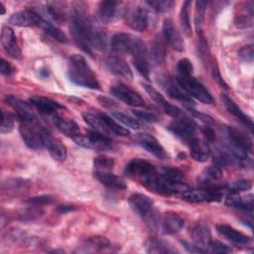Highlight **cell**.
<instances>
[{"label":"cell","instance_id":"6da1fadb","mask_svg":"<svg viewBox=\"0 0 254 254\" xmlns=\"http://www.w3.org/2000/svg\"><path fill=\"white\" fill-rule=\"evenodd\" d=\"M69 30L74 43L85 53L102 50L106 46V37L103 31L88 16L86 5L83 2H74L69 15Z\"/></svg>","mask_w":254,"mask_h":254},{"label":"cell","instance_id":"7a4b0ae2","mask_svg":"<svg viewBox=\"0 0 254 254\" xmlns=\"http://www.w3.org/2000/svg\"><path fill=\"white\" fill-rule=\"evenodd\" d=\"M124 174L130 179L139 182L150 191L169 195L167 188L160 177V173L154 165L146 160L139 158L132 159L125 166Z\"/></svg>","mask_w":254,"mask_h":254},{"label":"cell","instance_id":"3957f363","mask_svg":"<svg viewBox=\"0 0 254 254\" xmlns=\"http://www.w3.org/2000/svg\"><path fill=\"white\" fill-rule=\"evenodd\" d=\"M67 75L69 80L76 85L90 89L100 88V84L95 73L91 69L85 58L81 55L74 54L69 57Z\"/></svg>","mask_w":254,"mask_h":254},{"label":"cell","instance_id":"277c9868","mask_svg":"<svg viewBox=\"0 0 254 254\" xmlns=\"http://www.w3.org/2000/svg\"><path fill=\"white\" fill-rule=\"evenodd\" d=\"M82 117L84 121L94 128L95 131L106 134H113L120 137H125L129 135V130L118 124L109 115L102 112H83Z\"/></svg>","mask_w":254,"mask_h":254},{"label":"cell","instance_id":"5b68a950","mask_svg":"<svg viewBox=\"0 0 254 254\" xmlns=\"http://www.w3.org/2000/svg\"><path fill=\"white\" fill-rule=\"evenodd\" d=\"M110 46L111 50L116 53L130 54L133 57L148 56V49L143 40L128 33L114 34Z\"/></svg>","mask_w":254,"mask_h":254},{"label":"cell","instance_id":"8992f818","mask_svg":"<svg viewBox=\"0 0 254 254\" xmlns=\"http://www.w3.org/2000/svg\"><path fill=\"white\" fill-rule=\"evenodd\" d=\"M225 137L230 153L239 160H245L252 152V141L244 133L233 127H225Z\"/></svg>","mask_w":254,"mask_h":254},{"label":"cell","instance_id":"52a82bcc","mask_svg":"<svg viewBox=\"0 0 254 254\" xmlns=\"http://www.w3.org/2000/svg\"><path fill=\"white\" fill-rule=\"evenodd\" d=\"M46 128L39 121L32 123H21L20 135L24 143L32 150H41L44 146V131Z\"/></svg>","mask_w":254,"mask_h":254},{"label":"cell","instance_id":"ba28073f","mask_svg":"<svg viewBox=\"0 0 254 254\" xmlns=\"http://www.w3.org/2000/svg\"><path fill=\"white\" fill-rule=\"evenodd\" d=\"M177 81L189 93L190 97H194L197 100L206 104H212L214 102L213 97L211 96L210 92L206 89V87L200 81L195 79L192 75H179L177 77Z\"/></svg>","mask_w":254,"mask_h":254},{"label":"cell","instance_id":"9c48e42d","mask_svg":"<svg viewBox=\"0 0 254 254\" xmlns=\"http://www.w3.org/2000/svg\"><path fill=\"white\" fill-rule=\"evenodd\" d=\"M123 17L126 24L134 31L144 32L150 25L149 11L140 5H133L129 8H125Z\"/></svg>","mask_w":254,"mask_h":254},{"label":"cell","instance_id":"30bf717a","mask_svg":"<svg viewBox=\"0 0 254 254\" xmlns=\"http://www.w3.org/2000/svg\"><path fill=\"white\" fill-rule=\"evenodd\" d=\"M73 141L78 146L95 151H108L113 148L112 140L97 131H88L86 134H80Z\"/></svg>","mask_w":254,"mask_h":254},{"label":"cell","instance_id":"8fae6325","mask_svg":"<svg viewBox=\"0 0 254 254\" xmlns=\"http://www.w3.org/2000/svg\"><path fill=\"white\" fill-rule=\"evenodd\" d=\"M223 196L220 188H207L199 190H188L182 194V197L190 202H212L219 201Z\"/></svg>","mask_w":254,"mask_h":254},{"label":"cell","instance_id":"7c38bea8","mask_svg":"<svg viewBox=\"0 0 254 254\" xmlns=\"http://www.w3.org/2000/svg\"><path fill=\"white\" fill-rule=\"evenodd\" d=\"M110 92L113 96L130 106L142 107L145 105V101L142 96L136 90L124 83H116L112 85Z\"/></svg>","mask_w":254,"mask_h":254},{"label":"cell","instance_id":"4fadbf2b","mask_svg":"<svg viewBox=\"0 0 254 254\" xmlns=\"http://www.w3.org/2000/svg\"><path fill=\"white\" fill-rule=\"evenodd\" d=\"M44 18L36 9H27L16 12L8 19L9 24L18 27H35L42 26Z\"/></svg>","mask_w":254,"mask_h":254},{"label":"cell","instance_id":"5bb4252c","mask_svg":"<svg viewBox=\"0 0 254 254\" xmlns=\"http://www.w3.org/2000/svg\"><path fill=\"white\" fill-rule=\"evenodd\" d=\"M167 128L171 133L185 143H189L192 138L195 137V123L190 117L181 120L174 119V121H172Z\"/></svg>","mask_w":254,"mask_h":254},{"label":"cell","instance_id":"9a60e30c","mask_svg":"<svg viewBox=\"0 0 254 254\" xmlns=\"http://www.w3.org/2000/svg\"><path fill=\"white\" fill-rule=\"evenodd\" d=\"M124 10L125 8L122 6L121 2L101 1L97 7V15L102 22L109 23L123 17Z\"/></svg>","mask_w":254,"mask_h":254},{"label":"cell","instance_id":"2e32d148","mask_svg":"<svg viewBox=\"0 0 254 254\" xmlns=\"http://www.w3.org/2000/svg\"><path fill=\"white\" fill-rule=\"evenodd\" d=\"M135 140L139 146H141L156 158L160 160H167L169 158L167 151L153 135L148 133H141L136 136Z\"/></svg>","mask_w":254,"mask_h":254},{"label":"cell","instance_id":"e0dca14e","mask_svg":"<svg viewBox=\"0 0 254 254\" xmlns=\"http://www.w3.org/2000/svg\"><path fill=\"white\" fill-rule=\"evenodd\" d=\"M161 85L165 89V91L169 94L170 97H172L178 101H181L189 106L194 104L192 98L180 85V83L177 81V79H173L171 77H164L161 80Z\"/></svg>","mask_w":254,"mask_h":254},{"label":"cell","instance_id":"ac0fdd59","mask_svg":"<svg viewBox=\"0 0 254 254\" xmlns=\"http://www.w3.org/2000/svg\"><path fill=\"white\" fill-rule=\"evenodd\" d=\"M163 37L166 42L177 52H183L185 50V42L182 35L178 31L175 23L172 19H165L162 28Z\"/></svg>","mask_w":254,"mask_h":254},{"label":"cell","instance_id":"d6986e66","mask_svg":"<svg viewBox=\"0 0 254 254\" xmlns=\"http://www.w3.org/2000/svg\"><path fill=\"white\" fill-rule=\"evenodd\" d=\"M128 203L131 209L141 217L148 216L153 209L154 202L146 194L141 192H134L128 198Z\"/></svg>","mask_w":254,"mask_h":254},{"label":"cell","instance_id":"ffe728a7","mask_svg":"<svg viewBox=\"0 0 254 254\" xmlns=\"http://www.w3.org/2000/svg\"><path fill=\"white\" fill-rule=\"evenodd\" d=\"M106 68L114 75L125 79H132L133 72L127 62L118 56H110L105 60Z\"/></svg>","mask_w":254,"mask_h":254},{"label":"cell","instance_id":"44dd1931","mask_svg":"<svg viewBox=\"0 0 254 254\" xmlns=\"http://www.w3.org/2000/svg\"><path fill=\"white\" fill-rule=\"evenodd\" d=\"M1 44L5 50V52L13 59L20 60L21 59V50L17 43V38L13 29L8 26L2 27L1 31Z\"/></svg>","mask_w":254,"mask_h":254},{"label":"cell","instance_id":"7402d4cb","mask_svg":"<svg viewBox=\"0 0 254 254\" xmlns=\"http://www.w3.org/2000/svg\"><path fill=\"white\" fill-rule=\"evenodd\" d=\"M29 103L33 105L38 111H40L42 114L53 116L57 114V111L59 109H64V105L59 103L58 101H55L51 98L44 97V96H32L29 98Z\"/></svg>","mask_w":254,"mask_h":254},{"label":"cell","instance_id":"603a6c76","mask_svg":"<svg viewBox=\"0 0 254 254\" xmlns=\"http://www.w3.org/2000/svg\"><path fill=\"white\" fill-rule=\"evenodd\" d=\"M52 120L56 128L61 133L72 140H74L81 134L78 125L71 119L60 116L59 114H55L52 116Z\"/></svg>","mask_w":254,"mask_h":254},{"label":"cell","instance_id":"cb8c5ba5","mask_svg":"<svg viewBox=\"0 0 254 254\" xmlns=\"http://www.w3.org/2000/svg\"><path fill=\"white\" fill-rule=\"evenodd\" d=\"M44 146L55 160L60 162L65 160L66 148L62 144L60 140L52 136V134L47 129L44 131Z\"/></svg>","mask_w":254,"mask_h":254},{"label":"cell","instance_id":"d4e9b609","mask_svg":"<svg viewBox=\"0 0 254 254\" xmlns=\"http://www.w3.org/2000/svg\"><path fill=\"white\" fill-rule=\"evenodd\" d=\"M184 227V219L177 213L167 212L160 220V229L163 234L173 235Z\"/></svg>","mask_w":254,"mask_h":254},{"label":"cell","instance_id":"484cf974","mask_svg":"<svg viewBox=\"0 0 254 254\" xmlns=\"http://www.w3.org/2000/svg\"><path fill=\"white\" fill-rule=\"evenodd\" d=\"M191 237L193 243L201 247L207 252V246L211 241V233L209 226L204 221H197L191 229Z\"/></svg>","mask_w":254,"mask_h":254},{"label":"cell","instance_id":"4316f807","mask_svg":"<svg viewBox=\"0 0 254 254\" xmlns=\"http://www.w3.org/2000/svg\"><path fill=\"white\" fill-rule=\"evenodd\" d=\"M221 98H222L223 104H224L225 108L228 110V112L230 114H232L240 123H242L244 126L249 128L250 130H252L253 129V121H252V119L247 114H245L242 111V109L230 97H228L227 95L223 94Z\"/></svg>","mask_w":254,"mask_h":254},{"label":"cell","instance_id":"83f0119b","mask_svg":"<svg viewBox=\"0 0 254 254\" xmlns=\"http://www.w3.org/2000/svg\"><path fill=\"white\" fill-rule=\"evenodd\" d=\"M191 158L196 162H205L210 154V150L205 141L199 138H192L189 143Z\"/></svg>","mask_w":254,"mask_h":254},{"label":"cell","instance_id":"f1b7e54d","mask_svg":"<svg viewBox=\"0 0 254 254\" xmlns=\"http://www.w3.org/2000/svg\"><path fill=\"white\" fill-rule=\"evenodd\" d=\"M95 179L108 189L125 190L127 185L125 181L111 172H94Z\"/></svg>","mask_w":254,"mask_h":254},{"label":"cell","instance_id":"f546056e","mask_svg":"<svg viewBox=\"0 0 254 254\" xmlns=\"http://www.w3.org/2000/svg\"><path fill=\"white\" fill-rule=\"evenodd\" d=\"M216 230L220 235L237 244H248L251 241V238L248 235L227 224H217Z\"/></svg>","mask_w":254,"mask_h":254},{"label":"cell","instance_id":"4dcf8cb0","mask_svg":"<svg viewBox=\"0 0 254 254\" xmlns=\"http://www.w3.org/2000/svg\"><path fill=\"white\" fill-rule=\"evenodd\" d=\"M110 247V242L102 236H94L89 237L87 240L78 248L79 252H97L104 251L105 249Z\"/></svg>","mask_w":254,"mask_h":254},{"label":"cell","instance_id":"1f68e13d","mask_svg":"<svg viewBox=\"0 0 254 254\" xmlns=\"http://www.w3.org/2000/svg\"><path fill=\"white\" fill-rule=\"evenodd\" d=\"M225 204L228 206L236 207L239 209L252 211L253 209V195L249 194L247 196H239L235 193L228 195L225 198Z\"/></svg>","mask_w":254,"mask_h":254},{"label":"cell","instance_id":"d6a6232c","mask_svg":"<svg viewBox=\"0 0 254 254\" xmlns=\"http://www.w3.org/2000/svg\"><path fill=\"white\" fill-rule=\"evenodd\" d=\"M220 178H222L221 169L218 166H209L198 175L197 182L202 186H209L217 182Z\"/></svg>","mask_w":254,"mask_h":254},{"label":"cell","instance_id":"836d02e7","mask_svg":"<svg viewBox=\"0 0 254 254\" xmlns=\"http://www.w3.org/2000/svg\"><path fill=\"white\" fill-rule=\"evenodd\" d=\"M166 40L164 39L163 35H157L154 38V41L152 43V55L154 60L161 64L165 61L166 55H167V49H166Z\"/></svg>","mask_w":254,"mask_h":254},{"label":"cell","instance_id":"e575fe53","mask_svg":"<svg viewBox=\"0 0 254 254\" xmlns=\"http://www.w3.org/2000/svg\"><path fill=\"white\" fill-rule=\"evenodd\" d=\"M190 6H191V2L190 1H185L183 3V5H182L181 11H180L181 27L183 29L184 34L187 37H190L191 36V26H190Z\"/></svg>","mask_w":254,"mask_h":254},{"label":"cell","instance_id":"d590c367","mask_svg":"<svg viewBox=\"0 0 254 254\" xmlns=\"http://www.w3.org/2000/svg\"><path fill=\"white\" fill-rule=\"evenodd\" d=\"M42 27H43L44 31L55 41H57L59 43H66L67 42V37L65 36V34L59 27H57L53 23H51L49 20L44 19Z\"/></svg>","mask_w":254,"mask_h":254},{"label":"cell","instance_id":"8d00e7d4","mask_svg":"<svg viewBox=\"0 0 254 254\" xmlns=\"http://www.w3.org/2000/svg\"><path fill=\"white\" fill-rule=\"evenodd\" d=\"M146 251L150 253H174L176 252L171 246L167 243L157 240V239H150L146 244Z\"/></svg>","mask_w":254,"mask_h":254},{"label":"cell","instance_id":"74e56055","mask_svg":"<svg viewBox=\"0 0 254 254\" xmlns=\"http://www.w3.org/2000/svg\"><path fill=\"white\" fill-rule=\"evenodd\" d=\"M114 166V160L105 155H100L94 158V172H111Z\"/></svg>","mask_w":254,"mask_h":254},{"label":"cell","instance_id":"f35d334b","mask_svg":"<svg viewBox=\"0 0 254 254\" xmlns=\"http://www.w3.org/2000/svg\"><path fill=\"white\" fill-rule=\"evenodd\" d=\"M112 116L115 119H117L119 122H121L123 125L129 127V128H132V129H135V130H139V129L143 128V124L139 120H137V119H135V118H133L129 115H126L122 112L112 111Z\"/></svg>","mask_w":254,"mask_h":254},{"label":"cell","instance_id":"ab89813d","mask_svg":"<svg viewBox=\"0 0 254 254\" xmlns=\"http://www.w3.org/2000/svg\"><path fill=\"white\" fill-rule=\"evenodd\" d=\"M133 64L137 71L144 77L148 78L150 73V66L148 63V56H138L133 57Z\"/></svg>","mask_w":254,"mask_h":254},{"label":"cell","instance_id":"60d3db41","mask_svg":"<svg viewBox=\"0 0 254 254\" xmlns=\"http://www.w3.org/2000/svg\"><path fill=\"white\" fill-rule=\"evenodd\" d=\"M145 4L157 12H168L174 7L175 2L172 0H152L146 1Z\"/></svg>","mask_w":254,"mask_h":254},{"label":"cell","instance_id":"b9f144b4","mask_svg":"<svg viewBox=\"0 0 254 254\" xmlns=\"http://www.w3.org/2000/svg\"><path fill=\"white\" fill-rule=\"evenodd\" d=\"M252 188V183L249 180H238L235 182L230 183L227 186L228 190H230L232 193H237L240 191H246L249 190Z\"/></svg>","mask_w":254,"mask_h":254},{"label":"cell","instance_id":"7bdbcfd3","mask_svg":"<svg viewBox=\"0 0 254 254\" xmlns=\"http://www.w3.org/2000/svg\"><path fill=\"white\" fill-rule=\"evenodd\" d=\"M195 28L197 33H201L202 28V21L204 18V12H205V2L204 1H196L195 2Z\"/></svg>","mask_w":254,"mask_h":254},{"label":"cell","instance_id":"ee69618b","mask_svg":"<svg viewBox=\"0 0 254 254\" xmlns=\"http://www.w3.org/2000/svg\"><path fill=\"white\" fill-rule=\"evenodd\" d=\"M177 69L179 71V75L188 76L191 75L193 71V65L191 62L186 58L181 59L177 64Z\"/></svg>","mask_w":254,"mask_h":254},{"label":"cell","instance_id":"f6af8a7d","mask_svg":"<svg viewBox=\"0 0 254 254\" xmlns=\"http://www.w3.org/2000/svg\"><path fill=\"white\" fill-rule=\"evenodd\" d=\"M14 129V121L13 118L8 115L5 114L4 111H1V125H0V132L2 134L5 133H10L11 131H13Z\"/></svg>","mask_w":254,"mask_h":254},{"label":"cell","instance_id":"bcb514c9","mask_svg":"<svg viewBox=\"0 0 254 254\" xmlns=\"http://www.w3.org/2000/svg\"><path fill=\"white\" fill-rule=\"evenodd\" d=\"M133 114L137 118H139V119H141L145 122H150L151 123V122H157L159 120L158 116L155 113L147 111V110H138V109H136V110H133Z\"/></svg>","mask_w":254,"mask_h":254},{"label":"cell","instance_id":"7dc6e473","mask_svg":"<svg viewBox=\"0 0 254 254\" xmlns=\"http://www.w3.org/2000/svg\"><path fill=\"white\" fill-rule=\"evenodd\" d=\"M207 251L212 253H227L230 252V248L219 241L211 240L207 246Z\"/></svg>","mask_w":254,"mask_h":254},{"label":"cell","instance_id":"c3c4849f","mask_svg":"<svg viewBox=\"0 0 254 254\" xmlns=\"http://www.w3.org/2000/svg\"><path fill=\"white\" fill-rule=\"evenodd\" d=\"M239 57L241 60H243L246 63H252L253 62V57H254V53H253V45H247L245 47H243L240 51H239Z\"/></svg>","mask_w":254,"mask_h":254},{"label":"cell","instance_id":"681fc988","mask_svg":"<svg viewBox=\"0 0 254 254\" xmlns=\"http://www.w3.org/2000/svg\"><path fill=\"white\" fill-rule=\"evenodd\" d=\"M53 201V197L51 195H39V196H34L28 199L29 203L36 204V205H42L46 203H50Z\"/></svg>","mask_w":254,"mask_h":254},{"label":"cell","instance_id":"f907efd6","mask_svg":"<svg viewBox=\"0 0 254 254\" xmlns=\"http://www.w3.org/2000/svg\"><path fill=\"white\" fill-rule=\"evenodd\" d=\"M182 244L190 253H205V251L201 247L195 245L194 243H190V242L184 240V241H182Z\"/></svg>","mask_w":254,"mask_h":254},{"label":"cell","instance_id":"816d5d0a","mask_svg":"<svg viewBox=\"0 0 254 254\" xmlns=\"http://www.w3.org/2000/svg\"><path fill=\"white\" fill-rule=\"evenodd\" d=\"M0 71H1V73L6 74V75L11 74L13 71V68L10 65V64L7 61H5L4 59H1V62H0Z\"/></svg>","mask_w":254,"mask_h":254},{"label":"cell","instance_id":"f5cc1de1","mask_svg":"<svg viewBox=\"0 0 254 254\" xmlns=\"http://www.w3.org/2000/svg\"><path fill=\"white\" fill-rule=\"evenodd\" d=\"M202 132H203V135L206 138V140L213 141L215 139V133H214V131L210 127H204Z\"/></svg>","mask_w":254,"mask_h":254},{"label":"cell","instance_id":"db71d44e","mask_svg":"<svg viewBox=\"0 0 254 254\" xmlns=\"http://www.w3.org/2000/svg\"><path fill=\"white\" fill-rule=\"evenodd\" d=\"M74 209H75V207L72 206V205H60L58 207V211L61 212V213H66V212L72 211Z\"/></svg>","mask_w":254,"mask_h":254},{"label":"cell","instance_id":"11a10c76","mask_svg":"<svg viewBox=\"0 0 254 254\" xmlns=\"http://www.w3.org/2000/svg\"><path fill=\"white\" fill-rule=\"evenodd\" d=\"M44 73H45V75H46V76H48V74H49V72H48V71H47V69H45V68H44V69H42V70L40 71V74H41L42 76H43V74H44Z\"/></svg>","mask_w":254,"mask_h":254},{"label":"cell","instance_id":"9f6ffc18","mask_svg":"<svg viewBox=\"0 0 254 254\" xmlns=\"http://www.w3.org/2000/svg\"><path fill=\"white\" fill-rule=\"evenodd\" d=\"M0 6H1V10H2L1 15H3L5 13V6H4V4L2 2H0Z\"/></svg>","mask_w":254,"mask_h":254}]
</instances>
